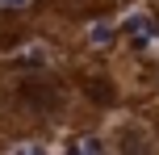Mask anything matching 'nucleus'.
<instances>
[{
  "instance_id": "39448f33",
  "label": "nucleus",
  "mask_w": 159,
  "mask_h": 155,
  "mask_svg": "<svg viewBox=\"0 0 159 155\" xmlns=\"http://www.w3.org/2000/svg\"><path fill=\"white\" fill-rule=\"evenodd\" d=\"M0 4H4V8H21L25 0H0Z\"/></svg>"
},
{
  "instance_id": "7ed1b4c3",
  "label": "nucleus",
  "mask_w": 159,
  "mask_h": 155,
  "mask_svg": "<svg viewBox=\"0 0 159 155\" xmlns=\"http://www.w3.org/2000/svg\"><path fill=\"white\" fill-rule=\"evenodd\" d=\"M88 92H96V97H101V105L109 101V88H105V84H88Z\"/></svg>"
},
{
  "instance_id": "f257e3e1",
  "label": "nucleus",
  "mask_w": 159,
  "mask_h": 155,
  "mask_svg": "<svg viewBox=\"0 0 159 155\" xmlns=\"http://www.w3.org/2000/svg\"><path fill=\"white\" fill-rule=\"evenodd\" d=\"M130 34H134V42H147V38H155V21H147V17H130V25H126Z\"/></svg>"
},
{
  "instance_id": "20e7f679",
  "label": "nucleus",
  "mask_w": 159,
  "mask_h": 155,
  "mask_svg": "<svg viewBox=\"0 0 159 155\" xmlns=\"http://www.w3.org/2000/svg\"><path fill=\"white\" fill-rule=\"evenodd\" d=\"M75 151H101V143H96V139H84V143H75Z\"/></svg>"
},
{
  "instance_id": "f03ea898",
  "label": "nucleus",
  "mask_w": 159,
  "mask_h": 155,
  "mask_svg": "<svg viewBox=\"0 0 159 155\" xmlns=\"http://www.w3.org/2000/svg\"><path fill=\"white\" fill-rule=\"evenodd\" d=\"M109 38H113V30H109V25H92V42H96V46H105Z\"/></svg>"
}]
</instances>
